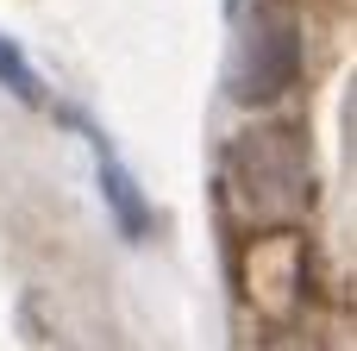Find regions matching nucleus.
Returning <instances> with one entry per match:
<instances>
[{"instance_id": "1", "label": "nucleus", "mask_w": 357, "mask_h": 351, "mask_svg": "<svg viewBox=\"0 0 357 351\" xmlns=\"http://www.w3.org/2000/svg\"><path fill=\"white\" fill-rule=\"evenodd\" d=\"M289 75H295V31H289L282 19H264V25L251 31V57H245L238 94H245V100H270L276 88H289Z\"/></svg>"}, {"instance_id": "2", "label": "nucleus", "mask_w": 357, "mask_h": 351, "mask_svg": "<svg viewBox=\"0 0 357 351\" xmlns=\"http://www.w3.org/2000/svg\"><path fill=\"white\" fill-rule=\"evenodd\" d=\"M0 82H6V88H19V94H31L25 63H19V50H6V44H0Z\"/></svg>"}]
</instances>
